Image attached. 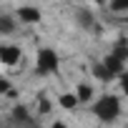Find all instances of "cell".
I'll return each instance as SVG.
<instances>
[{"label": "cell", "mask_w": 128, "mask_h": 128, "mask_svg": "<svg viewBox=\"0 0 128 128\" xmlns=\"http://www.w3.org/2000/svg\"><path fill=\"white\" fill-rule=\"evenodd\" d=\"M0 63L3 66H18L20 63V48L18 45H0Z\"/></svg>", "instance_id": "obj_3"}, {"label": "cell", "mask_w": 128, "mask_h": 128, "mask_svg": "<svg viewBox=\"0 0 128 128\" xmlns=\"http://www.w3.org/2000/svg\"><path fill=\"white\" fill-rule=\"evenodd\" d=\"M10 90H13V88H10V83H8L5 78H0V96H8Z\"/></svg>", "instance_id": "obj_14"}, {"label": "cell", "mask_w": 128, "mask_h": 128, "mask_svg": "<svg viewBox=\"0 0 128 128\" xmlns=\"http://www.w3.org/2000/svg\"><path fill=\"white\" fill-rule=\"evenodd\" d=\"M58 103L66 108V110H73V108H76L80 100H78V96H76V93H63V96L58 98Z\"/></svg>", "instance_id": "obj_8"}, {"label": "cell", "mask_w": 128, "mask_h": 128, "mask_svg": "<svg viewBox=\"0 0 128 128\" xmlns=\"http://www.w3.org/2000/svg\"><path fill=\"white\" fill-rule=\"evenodd\" d=\"M53 128H66V126H63V123H53Z\"/></svg>", "instance_id": "obj_17"}, {"label": "cell", "mask_w": 128, "mask_h": 128, "mask_svg": "<svg viewBox=\"0 0 128 128\" xmlns=\"http://www.w3.org/2000/svg\"><path fill=\"white\" fill-rule=\"evenodd\" d=\"M18 20H23V23H38V20H40V10L25 5V8L18 10Z\"/></svg>", "instance_id": "obj_4"}, {"label": "cell", "mask_w": 128, "mask_h": 128, "mask_svg": "<svg viewBox=\"0 0 128 128\" xmlns=\"http://www.w3.org/2000/svg\"><path fill=\"white\" fill-rule=\"evenodd\" d=\"M93 76H96L100 83H108V80H113V78H116V76L106 68V63H98V66H93Z\"/></svg>", "instance_id": "obj_7"}, {"label": "cell", "mask_w": 128, "mask_h": 128, "mask_svg": "<svg viewBox=\"0 0 128 128\" xmlns=\"http://www.w3.org/2000/svg\"><path fill=\"white\" fill-rule=\"evenodd\" d=\"M76 20H78L83 28H93V15H90L88 10H78V13H76Z\"/></svg>", "instance_id": "obj_12"}, {"label": "cell", "mask_w": 128, "mask_h": 128, "mask_svg": "<svg viewBox=\"0 0 128 128\" xmlns=\"http://www.w3.org/2000/svg\"><path fill=\"white\" fill-rule=\"evenodd\" d=\"M103 63H106V68H108L113 76H120V73H123V63H126V60H120L118 55H113V53H110V55H106V60H103Z\"/></svg>", "instance_id": "obj_5"}, {"label": "cell", "mask_w": 128, "mask_h": 128, "mask_svg": "<svg viewBox=\"0 0 128 128\" xmlns=\"http://www.w3.org/2000/svg\"><path fill=\"white\" fill-rule=\"evenodd\" d=\"M13 120H15V123H20V126H33V120H30V116H28V108H25V106L13 108ZM33 128H35V126H33Z\"/></svg>", "instance_id": "obj_6"}, {"label": "cell", "mask_w": 128, "mask_h": 128, "mask_svg": "<svg viewBox=\"0 0 128 128\" xmlns=\"http://www.w3.org/2000/svg\"><path fill=\"white\" fill-rule=\"evenodd\" d=\"M50 110V103H48V98H40V113H48Z\"/></svg>", "instance_id": "obj_16"}, {"label": "cell", "mask_w": 128, "mask_h": 128, "mask_svg": "<svg viewBox=\"0 0 128 128\" xmlns=\"http://www.w3.org/2000/svg\"><path fill=\"white\" fill-rule=\"evenodd\" d=\"M113 55H118L120 60H128V43L126 40H118L116 45H113V50H110Z\"/></svg>", "instance_id": "obj_11"}, {"label": "cell", "mask_w": 128, "mask_h": 128, "mask_svg": "<svg viewBox=\"0 0 128 128\" xmlns=\"http://www.w3.org/2000/svg\"><path fill=\"white\" fill-rule=\"evenodd\" d=\"M58 53L53 48H40L38 60H35V76H53L58 73Z\"/></svg>", "instance_id": "obj_2"}, {"label": "cell", "mask_w": 128, "mask_h": 128, "mask_svg": "<svg viewBox=\"0 0 128 128\" xmlns=\"http://www.w3.org/2000/svg\"><path fill=\"white\" fill-rule=\"evenodd\" d=\"M93 116H96L98 120H103V123H113V120L120 116V100H118L116 96H110V93L100 96V98L96 100V106H93Z\"/></svg>", "instance_id": "obj_1"}, {"label": "cell", "mask_w": 128, "mask_h": 128, "mask_svg": "<svg viewBox=\"0 0 128 128\" xmlns=\"http://www.w3.org/2000/svg\"><path fill=\"white\" fill-rule=\"evenodd\" d=\"M108 5H110L113 13H126V10H128V0H110Z\"/></svg>", "instance_id": "obj_13"}, {"label": "cell", "mask_w": 128, "mask_h": 128, "mask_svg": "<svg viewBox=\"0 0 128 128\" xmlns=\"http://www.w3.org/2000/svg\"><path fill=\"white\" fill-rule=\"evenodd\" d=\"M76 96H78V100H80V103H88V100L93 98V88H90L88 83H80V86H78V90H76Z\"/></svg>", "instance_id": "obj_10"}, {"label": "cell", "mask_w": 128, "mask_h": 128, "mask_svg": "<svg viewBox=\"0 0 128 128\" xmlns=\"http://www.w3.org/2000/svg\"><path fill=\"white\" fill-rule=\"evenodd\" d=\"M13 30H15L13 15H0V35H10Z\"/></svg>", "instance_id": "obj_9"}, {"label": "cell", "mask_w": 128, "mask_h": 128, "mask_svg": "<svg viewBox=\"0 0 128 128\" xmlns=\"http://www.w3.org/2000/svg\"><path fill=\"white\" fill-rule=\"evenodd\" d=\"M120 88H123V93L128 96V73H120Z\"/></svg>", "instance_id": "obj_15"}]
</instances>
